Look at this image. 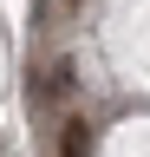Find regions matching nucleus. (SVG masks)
I'll use <instances>...</instances> for the list:
<instances>
[{"label": "nucleus", "instance_id": "1", "mask_svg": "<svg viewBox=\"0 0 150 157\" xmlns=\"http://www.w3.org/2000/svg\"><path fill=\"white\" fill-rule=\"evenodd\" d=\"M59 157H91V124H85V118H65V131H59Z\"/></svg>", "mask_w": 150, "mask_h": 157}, {"label": "nucleus", "instance_id": "2", "mask_svg": "<svg viewBox=\"0 0 150 157\" xmlns=\"http://www.w3.org/2000/svg\"><path fill=\"white\" fill-rule=\"evenodd\" d=\"M65 92H72V59H59L52 78H46V98H65Z\"/></svg>", "mask_w": 150, "mask_h": 157}, {"label": "nucleus", "instance_id": "3", "mask_svg": "<svg viewBox=\"0 0 150 157\" xmlns=\"http://www.w3.org/2000/svg\"><path fill=\"white\" fill-rule=\"evenodd\" d=\"M72 7H79V0H72Z\"/></svg>", "mask_w": 150, "mask_h": 157}]
</instances>
